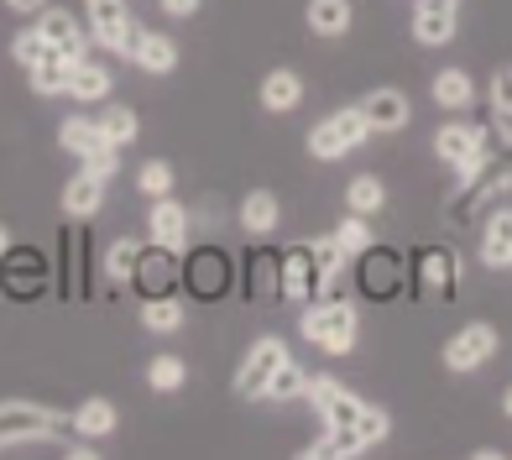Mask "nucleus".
Here are the masks:
<instances>
[{
    "label": "nucleus",
    "mask_w": 512,
    "mask_h": 460,
    "mask_svg": "<svg viewBox=\"0 0 512 460\" xmlns=\"http://www.w3.org/2000/svg\"><path fill=\"white\" fill-rule=\"evenodd\" d=\"M298 335L309 345H319L324 356H345L361 335V314H356V304H345V298H309L304 319H298Z\"/></svg>",
    "instance_id": "obj_1"
},
{
    "label": "nucleus",
    "mask_w": 512,
    "mask_h": 460,
    "mask_svg": "<svg viewBox=\"0 0 512 460\" xmlns=\"http://www.w3.org/2000/svg\"><path fill=\"white\" fill-rule=\"evenodd\" d=\"M486 142H492V131L460 115V121H445V126L434 131V157H439L445 168H455L460 183H471V178L486 168V152H492Z\"/></svg>",
    "instance_id": "obj_2"
},
{
    "label": "nucleus",
    "mask_w": 512,
    "mask_h": 460,
    "mask_svg": "<svg viewBox=\"0 0 512 460\" xmlns=\"http://www.w3.org/2000/svg\"><path fill=\"white\" fill-rule=\"evenodd\" d=\"M58 429H63V413H53V408H37V403H27V398L0 403V450L53 440Z\"/></svg>",
    "instance_id": "obj_3"
},
{
    "label": "nucleus",
    "mask_w": 512,
    "mask_h": 460,
    "mask_svg": "<svg viewBox=\"0 0 512 460\" xmlns=\"http://www.w3.org/2000/svg\"><path fill=\"white\" fill-rule=\"evenodd\" d=\"M497 345H502V335H497V325H486V319L460 325L445 340V366H450V372H481V366L497 356Z\"/></svg>",
    "instance_id": "obj_4"
},
{
    "label": "nucleus",
    "mask_w": 512,
    "mask_h": 460,
    "mask_svg": "<svg viewBox=\"0 0 512 460\" xmlns=\"http://www.w3.org/2000/svg\"><path fill=\"white\" fill-rule=\"evenodd\" d=\"M304 398H309V408L324 419V429H356L361 398H356L345 382H335V377H309V382H304Z\"/></svg>",
    "instance_id": "obj_5"
},
{
    "label": "nucleus",
    "mask_w": 512,
    "mask_h": 460,
    "mask_svg": "<svg viewBox=\"0 0 512 460\" xmlns=\"http://www.w3.org/2000/svg\"><path fill=\"white\" fill-rule=\"evenodd\" d=\"M288 361V345H283V335H262L251 345V351L241 356V372H236V398H262L267 393V382H272V372Z\"/></svg>",
    "instance_id": "obj_6"
},
{
    "label": "nucleus",
    "mask_w": 512,
    "mask_h": 460,
    "mask_svg": "<svg viewBox=\"0 0 512 460\" xmlns=\"http://www.w3.org/2000/svg\"><path fill=\"white\" fill-rule=\"evenodd\" d=\"M42 21H37V32L53 42V53L58 58H89V32H84V21L74 16V11H63V6H42L37 11Z\"/></svg>",
    "instance_id": "obj_7"
},
{
    "label": "nucleus",
    "mask_w": 512,
    "mask_h": 460,
    "mask_svg": "<svg viewBox=\"0 0 512 460\" xmlns=\"http://www.w3.org/2000/svg\"><path fill=\"white\" fill-rule=\"evenodd\" d=\"M147 241H152V246H162V251H183V246H189V210H183V204H178L173 194L152 199Z\"/></svg>",
    "instance_id": "obj_8"
},
{
    "label": "nucleus",
    "mask_w": 512,
    "mask_h": 460,
    "mask_svg": "<svg viewBox=\"0 0 512 460\" xmlns=\"http://www.w3.org/2000/svg\"><path fill=\"white\" fill-rule=\"evenodd\" d=\"M277 267H283V272H277V293L293 298V304H309L314 293H324L319 267H314V257H309V246H293Z\"/></svg>",
    "instance_id": "obj_9"
},
{
    "label": "nucleus",
    "mask_w": 512,
    "mask_h": 460,
    "mask_svg": "<svg viewBox=\"0 0 512 460\" xmlns=\"http://www.w3.org/2000/svg\"><path fill=\"white\" fill-rule=\"evenodd\" d=\"M361 115H366V126H371V136L377 131H403L408 121H413V105H408V95L403 89H371V95H361Z\"/></svg>",
    "instance_id": "obj_10"
},
{
    "label": "nucleus",
    "mask_w": 512,
    "mask_h": 460,
    "mask_svg": "<svg viewBox=\"0 0 512 460\" xmlns=\"http://www.w3.org/2000/svg\"><path fill=\"white\" fill-rule=\"evenodd\" d=\"M455 32H460V11L424 6V0L413 6V42H424V48H445V42H455Z\"/></svg>",
    "instance_id": "obj_11"
},
{
    "label": "nucleus",
    "mask_w": 512,
    "mask_h": 460,
    "mask_svg": "<svg viewBox=\"0 0 512 460\" xmlns=\"http://www.w3.org/2000/svg\"><path fill=\"white\" fill-rule=\"evenodd\" d=\"M110 89H115V79H110L105 63L79 58L74 68H68V100H79V105H105Z\"/></svg>",
    "instance_id": "obj_12"
},
{
    "label": "nucleus",
    "mask_w": 512,
    "mask_h": 460,
    "mask_svg": "<svg viewBox=\"0 0 512 460\" xmlns=\"http://www.w3.org/2000/svg\"><path fill=\"white\" fill-rule=\"evenodd\" d=\"M131 63L142 68V74H173V68H178L173 37H162V32H136V37H131Z\"/></svg>",
    "instance_id": "obj_13"
},
{
    "label": "nucleus",
    "mask_w": 512,
    "mask_h": 460,
    "mask_svg": "<svg viewBox=\"0 0 512 460\" xmlns=\"http://www.w3.org/2000/svg\"><path fill=\"white\" fill-rule=\"evenodd\" d=\"M429 89H434V105L450 110V115H465L476 105V79L465 74V68H439Z\"/></svg>",
    "instance_id": "obj_14"
},
{
    "label": "nucleus",
    "mask_w": 512,
    "mask_h": 460,
    "mask_svg": "<svg viewBox=\"0 0 512 460\" xmlns=\"http://www.w3.org/2000/svg\"><path fill=\"white\" fill-rule=\"evenodd\" d=\"M481 262L492 272L512 267V210H492V215H486V225H481Z\"/></svg>",
    "instance_id": "obj_15"
},
{
    "label": "nucleus",
    "mask_w": 512,
    "mask_h": 460,
    "mask_svg": "<svg viewBox=\"0 0 512 460\" xmlns=\"http://www.w3.org/2000/svg\"><path fill=\"white\" fill-rule=\"evenodd\" d=\"M236 215H241V230H246V236H272L277 220H283V204H277L272 189H251V194L241 199Z\"/></svg>",
    "instance_id": "obj_16"
},
{
    "label": "nucleus",
    "mask_w": 512,
    "mask_h": 460,
    "mask_svg": "<svg viewBox=\"0 0 512 460\" xmlns=\"http://www.w3.org/2000/svg\"><path fill=\"white\" fill-rule=\"evenodd\" d=\"M304 105V79L293 74V68H272V74L262 79V110L272 115H288Z\"/></svg>",
    "instance_id": "obj_17"
},
{
    "label": "nucleus",
    "mask_w": 512,
    "mask_h": 460,
    "mask_svg": "<svg viewBox=\"0 0 512 460\" xmlns=\"http://www.w3.org/2000/svg\"><path fill=\"white\" fill-rule=\"evenodd\" d=\"M68 424H74L84 440H105V434H115V424H121V413H115L110 398H84L74 413H68Z\"/></svg>",
    "instance_id": "obj_18"
},
{
    "label": "nucleus",
    "mask_w": 512,
    "mask_h": 460,
    "mask_svg": "<svg viewBox=\"0 0 512 460\" xmlns=\"http://www.w3.org/2000/svg\"><path fill=\"white\" fill-rule=\"evenodd\" d=\"M304 16H309L314 37H345V32H351V21H356L351 0H309Z\"/></svg>",
    "instance_id": "obj_19"
},
{
    "label": "nucleus",
    "mask_w": 512,
    "mask_h": 460,
    "mask_svg": "<svg viewBox=\"0 0 512 460\" xmlns=\"http://www.w3.org/2000/svg\"><path fill=\"white\" fill-rule=\"evenodd\" d=\"M178 251H162V246H152V251H142V262H136V278L131 283H142L147 288V298L152 293H168V283L178 278Z\"/></svg>",
    "instance_id": "obj_20"
},
{
    "label": "nucleus",
    "mask_w": 512,
    "mask_h": 460,
    "mask_svg": "<svg viewBox=\"0 0 512 460\" xmlns=\"http://www.w3.org/2000/svg\"><path fill=\"white\" fill-rule=\"evenodd\" d=\"M95 126H100L105 142H110V147H121V152L136 142V136H142V121H136V110H131V105H105V110L95 115Z\"/></svg>",
    "instance_id": "obj_21"
},
{
    "label": "nucleus",
    "mask_w": 512,
    "mask_h": 460,
    "mask_svg": "<svg viewBox=\"0 0 512 460\" xmlns=\"http://www.w3.org/2000/svg\"><path fill=\"white\" fill-rule=\"evenodd\" d=\"M58 147H63L68 157H89V152H100V147H110V142L100 136L95 121H84V115H68V121L58 126Z\"/></svg>",
    "instance_id": "obj_22"
},
{
    "label": "nucleus",
    "mask_w": 512,
    "mask_h": 460,
    "mask_svg": "<svg viewBox=\"0 0 512 460\" xmlns=\"http://www.w3.org/2000/svg\"><path fill=\"white\" fill-rule=\"evenodd\" d=\"M68 68H74V58H42V63H32L27 68V84H32V95H42V100H53V95H68Z\"/></svg>",
    "instance_id": "obj_23"
},
{
    "label": "nucleus",
    "mask_w": 512,
    "mask_h": 460,
    "mask_svg": "<svg viewBox=\"0 0 512 460\" xmlns=\"http://www.w3.org/2000/svg\"><path fill=\"white\" fill-rule=\"evenodd\" d=\"M366 455V440L356 429H324L319 445H304V460H356Z\"/></svg>",
    "instance_id": "obj_24"
},
{
    "label": "nucleus",
    "mask_w": 512,
    "mask_h": 460,
    "mask_svg": "<svg viewBox=\"0 0 512 460\" xmlns=\"http://www.w3.org/2000/svg\"><path fill=\"white\" fill-rule=\"evenodd\" d=\"M100 204H105V183H100V178H89V173L68 178V189H63V215L84 220V215H95Z\"/></svg>",
    "instance_id": "obj_25"
},
{
    "label": "nucleus",
    "mask_w": 512,
    "mask_h": 460,
    "mask_svg": "<svg viewBox=\"0 0 512 460\" xmlns=\"http://www.w3.org/2000/svg\"><path fill=\"white\" fill-rule=\"evenodd\" d=\"M351 152H356V147L345 142V131L335 126V115L309 131V157H314V163H340V157H351Z\"/></svg>",
    "instance_id": "obj_26"
},
{
    "label": "nucleus",
    "mask_w": 512,
    "mask_h": 460,
    "mask_svg": "<svg viewBox=\"0 0 512 460\" xmlns=\"http://www.w3.org/2000/svg\"><path fill=\"white\" fill-rule=\"evenodd\" d=\"M382 204H387V189H382V178H377V173H361V178H351V189H345V210L371 220V215L382 210Z\"/></svg>",
    "instance_id": "obj_27"
},
{
    "label": "nucleus",
    "mask_w": 512,
    "mask_h": 460,
    "mask_svg": "<svg viewBox=\"0 0 512 460\" xmlns=\"http://www.w3.org/2000/svg\"><path fill=\"white\" fill-rule=\"evenodd\" d=\"M142 325H147L152 335L183 330V304H178V298H168V293H152L147 304H142Z\"/></svg>",
    "instance_id": "obj_28"
},
{
    "label": "nucleus",
    "mask_w": 512,
    "mask_h": 460,
    "mask_svg": "<svg viewBox=\"0 0 512 460\" xmlns=\"http://www.w3.org/2000/svg\"><path fill=\"white\" fill-rule=\"evenodd\" d=\"M304 382H309V372L288 356V361L272 372V382H267V393H262V398H267V403H293V398H304Z\"/></svg>",
    "instance_id": "obj_29"
},
{
    "label": "nucleus",
    "mask_w": 512,
    "mask_h": 460,
    "mask_svg": "<svg viewBox=\"0 0 512 460\" xmlns=\"http://www.w3.org/2000/svg\"><path fill=\"white\" fill-rule=\"evenodd\" d=\"M418 278H424L429 288H439V293H450L455 278H460V262L450 257V251H424V257H418Z\"/></svg>",
    "instance_id": "obj_30"
},
{
    "label": "nucleus",
    "mask_w": 512,
    "mask_h": 460,
    "mask_svg": "<svg viewBox=\"0 0 512 460\" xmlns=\"http://www.w3.org/2000/svg\"><path fill=\"white\" fill-rule=\"evenodd\" d=\"M309 257H314V267H319L324 293H330V288H335V278L345 272V257H351V251H345L335 236H324V241H314V246H309Z\"/></svg>",
    "instance_id": "obj_31"
},
{
    "label": "nucleus",
    "mask_w": 512,
    "mask_h": 460,
    "mask_svg": "<svg viewBox=\"0 0 512 460\" xmlns=\"http://www.w3.org/2000/svg\"><path fill=\"white\" fill-rule=\"evenodd\" d=\"M183 382H189V366H183L178 356H152L147 361V387L152 393H178Z\"/></svg>",
    "instance_id": "obj_32"
},
{
    "label": "nucleus",
    "mask_w": 512,
    "mask_h": 460,
    "mask_svg": "<svg viewBox=\"0 0 512 460\" xmlns=\"http://www.w3.org/2000/svg\"><path fill=\"white\" fill-rule=\"evenodd\" d=\"M356 434L366 440V450H371V445H382L387 434H392V413H387L382 403H366V398H361V413H356Z\"/></svg>",
    "instance_id": "obj_33"
},
{
    "label": "nucleus",
    "mask_w": 512,
    "mask_h": 460,
    "mask_svg": "<svg viewBox=\"0 0 512 460\" xmlns=\"http://www.w3.org/2000/svg\"><path fill=\"white\" fill-rule=\"evenodd\" d=\"M136 262H142V246H136V241H115V246L105 251V278L131 283V278H136Z\"/></svg>",
    "instance_id": "obj_34"
},
{
    "label": "nucleus",
    "mask_w": 512,
    "mask_h": 460,
    "mask_svg": "<svg viewBox=\"0 0 512 460\" xmlns=\"http://www.w3.org/2000/svg\"><path fill=\"white\" fill-rule=\"evenodd\" d=\"M11 58H16L21 68H32V63H42V58H53V42L42 37L37 27H27V32L11 37Z\"/></svg>",
    "instance_id": "obj_35"
},
{
    "label": "nucleus",
    "mask_w": 512,
    "mask_h": 460,
    "mask_svg": "<svg viewBox=\"0 0 512 460\" xmlns=\"http://www.w3.org/2000/svg\"><path fill=\"white\" fill-rule=\"evenodd\" d=\"M136 189H142L147 199L173 194V168L162 163V157H152V163H142V168H136Z\"/></svg>",
    "instance_id": "obj_36"
},
{
    "label": "nucleus",
    "mask_w": 512,
    "mask_h": 460,
    "mask_svg": "<svg viewBox=\"0 0 512 460\" xmlns=\"http://www.w3.org/2000/svg\"><path fill=\"white\" fill-rule=\"evenodd\" d=\"M189 278H194L199 293H220V288H225V262L215 257V251H204V257H194Z\"/></svg>",
    "instance_id": "obj_37"
},
{
    "label": "nucleus",
    "mask_w": 512,
    "mask_h": 460,
    "mask_svg": "<svg viewBox=\"0 0 512 460\" xmlns=\"http://www.w3.org/2000/svg\"><path fill=\"white\" fill-rule=\"evenodd\" d=\"M335 241H340L345 251H371V225H366V215L345 210V220L335 225Z\"/></svg>",
    "instance_id": "obj_38"
},
{
    "label": "nucleus",
    "mask_w": 512,
    "mask_h": 460,
    "mask_svg": "<svg viewBox=\"0 0 512 460\" xmlns=\"http://www.w3.org/2000/svg\"><path fill=\"white\" fill-rule=\"evenodd\" d=\"M79 173H89V178H100V183H110L115 173H121V147H100V152H89V157H79Z\"/></svg>",
    "instance_id": "obj_39"
},
{
    "label": "nucleus",
    "mask_w": 512,
    "mask_h": 460,
    "mask_svg": "<svg viewBox=\"0 0 512 460\" xmlns=\"http://www.w3.org/2000/svg\"><path fill=\"white\" fill-rule=\"evenodd\" d=\"M492 105L512 110V63H502L497 74H492Z\"/></svg>",
    "instance_id": "obj_40"
},
{
    "label": "nucleus",
    "mask_w": 512,
    "mask_h": 460,
    "mask_svg": "<svg viewBox=\"0 0 512 460\" xmlns=\"http://www.w3.org/2000/svg\"><path fill=\"white\" fill-rule=\"evenodd\" d=\"M84 11L89 21H115V16H126V0H84Z\"/></svg>",
    "instance_id": "obj_41"
},
{
    "label": "nucleus",
    "mask_w": 512,
    "mask_h": 460,
    "mask_svg": "<svg viewBox=\"0 0 512 460\" xmlns=\"http://www.w3.org/2000/svg\"><path fill=\"white\" fill-rule=\"evenodd\" d=\"M366 288H371V293H387V288H392V262H371V267H366Z\"/></svg>",
    "instance_id": "obj_42"
},
{
    "label": "nucleus",
    "mask_w": 512,
    "mask_h": 460,
    "mask_svg": "<svg viewBox=\"0 0 512 460\" xmlns=\"http://www.w3.org/2000/svg\"><path fill=\"white\" fill-rule=\"evenodd\" d=\"M492 131L502 136V147H512V110H502V105H492Z\"/></svg>",
    "instance_id": "obj_43"
},
{
    "label": "nucleus",
    "mask_w": 512,
    "mask_h": 460,
    "mask_svg": "<svg viewBox=\"0 0 512 460\" xmlns=\"http://www.w3.org/2000/svg\"><path fill=\"white\" fill-rule=\"evenodd\" d=\"M162 16H194L199 11V0H157Z\"/></svg>",
    "instance_id": "obj_44"
},
{
    "label": "nucleus",
    "mask_w": 512,
    "mask_h": 460,
    "mask_svg": "<svg viewBox=\"0 0 512 460\" xmlns=\"http://www.w3.org/2000/svg\"><path fill=\"white\" fill-rule=\"evenodd\" d=\"M48 0H6V11H16V16H37Z\"/></svg>",
    "instance_id": "obj_45"
},
{
    "label": "nucleus",
    "mask_w": 512,
    "mask_h": 460,
    "mask_svg": "<svg viewBox=\"0 0 512 460\" xmlns=\"http://www.w3.org/2000/svg\"><path fill=\"white\" fill-rule=\"evenodd\" d=\"M424 6H445V11H460V0H424Z\"/></svg>",
    "instance_id": "obj_46"
},
{
    "label": "nucleus",
    "mask_w": 512,
    "mask_h": 460,
    "mask_svg": "<svg viewBox=\"0 0 512 460\" xmlns=\"http://www.w3.org/2000/svg\"><path fill=\"white\" fill-rule=\"evenodd\" d=\"M6 251H11V236H6V225H0V257H6Z\"/></svg>",
    "instance_id": "obj_47"
},
{
    "label": "nucleus",
    "mask_w": 512,
    "mask_h": 460,
    "mask_svg": "<svg viewBox=\"0 0 512 460\" xmlns=\"http://www.w3.org/2000/svg\"><path fill=\"white\" fill-rule=\"evenodd\" d=\"M502 413H507V419H512V387H507V393H502Z\"/></svg>",
    "instance_id": "obj_48"
}]
</instances>
